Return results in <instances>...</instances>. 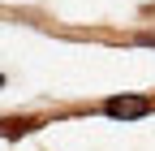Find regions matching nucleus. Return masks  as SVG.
I'll use <instances>...</instances> for the list:
<instances>
[{
	"mask_svg": "<svg viewBox=\"0 0 155 151\" xmlns=\"http://www.w3.org/2000/svg\"><path fill=\"white\" fill-rule=\"evenodd\" d=\"M151 104L147 99H108V112L112 117H142Z\"/></svg>",
	"mask_w": 155,
	"mask_h": 151,
	"instance_id": "obj_1",
	"label": "nucleus"
}]
</instances>
